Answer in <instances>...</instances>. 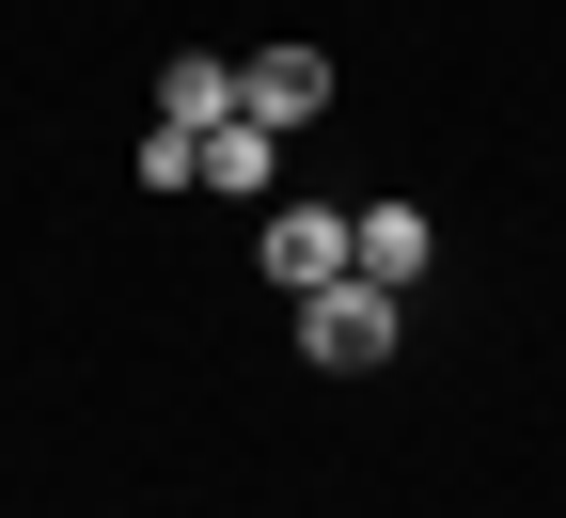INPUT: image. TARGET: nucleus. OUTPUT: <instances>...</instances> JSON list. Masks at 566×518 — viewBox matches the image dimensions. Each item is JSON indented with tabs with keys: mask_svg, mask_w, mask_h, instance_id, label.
Segmentation results:
<instances>
[{
	"mask_svg": "<svg viewBox=\"0 0 566 518\" xmlns=\"http://www.w3.org/2000/svg\"><path fill=\"white\" fill-rule=\"evenodd\" d=\"M268 173H283V126H205V189H237V204H268Z\"/></svg>",
	"mask_w": 566,
	"mask_h": 518,
	"instance_id": "6",
	"label": "nucleus"
},
{
	"mask_svg": "<svg viewBox=\"0 0 566 518\" xmlns=\"http://www.w3.org/2000/svg\"><path fill=\"white\" fill-rule=\"evenodd\" d=\"M142 189H205V126H142Z\"/></svg>",
	"mask_w": 566,
	"mask_h": 518,
	"instance_id": "7",
	"label": "nucleus"
},
{
	"mask_svg": "<svg viewBox=\"0 0 566 518\" xmlns=\"http://www.w3.org/2000/svg\"><path fill=\"white\" fill-rule=\"evenodd\" d=\"M237 110H252V126H315V110H331V47H252V63H237Z\"/></svg>",
	"mask_w": 566,
	"mask_h": 518,
	"instance_id": "3",
	"label": "nucleus"
},
{
	"mask_svg": "<svg viewBox=\"0 0 566 518\" xmlns=\"http://www.w3.org/2000/svg\"><path fill=\"white\" fill-rule=\"evenodd\" d=\"M424 252H441V236H424V204H346V267H363V283H394V299H409Z\"/></svg>",
	"mask_w": 566,
	"mask_h": 518,
	"instance_id": "4",
	"label": "nucleus"
},
{
	"mask_svg": "<svg viewBox=\"0 0 566 518\" xmlns=\"http://www.w3.org/2000/svg\"><path fill=\"white\" fill-rule=\"evenodd\" d=\"M394 330H409V299H394V283H363V267L300 299V346H315V378H378V361H394Z\"/></svg>",
	"mask_w": 566,
	"mask_h": 518,
	"instance_id": "1",
	"label": "nucleus"
},
{
	"mask_svg": "<svg viewBox=\"0 0 566 518\" xmlns=\"http://www.w3.org/2000/svg\"><path fill=\"white\" fill-rule=\"evenodd\" d=\"M252 267L283 283V299H315V283H346V204H268Z\"/></svg>",
	"mask_w": 566,
	"mask_h": 518,
	"instance_id": "2",
	"label": "nucleus"
},
{
	"mask_svg": "<svg viewBox=\"0 0 566 518\" xmlns=\"http://www.w3.org/2000/svg\"><path fill=\"white\" fill-rule=\"evenodd\" d=\"M158 126H237V63H221V47H174V80H158Z\"/></svg>",
	"mask_w": 566,
	"mask_h": 518,
	"instance_id": "5",
	"label": "nucleus"
}]
</instances>
